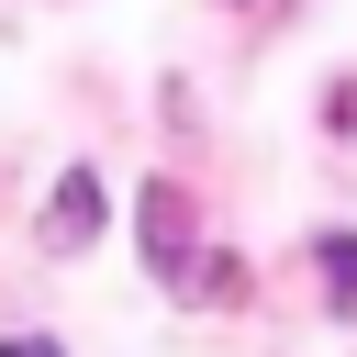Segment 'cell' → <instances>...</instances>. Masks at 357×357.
I'll list each match as a JSON object with an SVG mask.
<instances>
[{
	"label": "cell",
	"mask_w": 357,
	"mask_h": 357,
	"mask_svg": "<svg viewBox=\"0 0 357 357\" xmlns=\"http://www.w3.org/2000/svg\"><path fill=\"white\" fill-rule=\"evenodd\" d=\"M45 245H56V257L100 245V178H89V167H67V178H56V201H45Z\"/></svg>",
	"instance_id": "1"
},
{
	"label": "cell",
	"mask_w": 357,
	"mask_h": 357,
	"mask_svg": "<svg viewBox=\"0 0 357 357\" xmlns=\"http://www.w3.org/2000/svg\"><path fill=\"white\" fill-rule=\"evenodd\" d=\"M145 245H156V268H167V279H190V257H178V245H190V223H178V190H145Z\"/></svg>",
	"instance_id": "2"
},
{
	"label": "cell",
	"mask_w": 357,
	"mask_h": 357,
	"mask_svg": "<svg viewBox=\"0 0 357 357\" xmlns=\"http://www.w3.org/2000/svg\"><path fill=\"white\" fill-rule=\"evenodd\" d=\"M324 301L357 312V234H324Z\"/></svg>",
	"instance_id": "3"
},
{
	"label": "cell",
	"mask_w": 357,
	"mask_h": 357,
	"mask_svg": "<svg viewBox=\"0 0 357 357\" xmlns=\"http://www.w3.org/2000/svg\"><path fill=\"white\" fill-rule=\"evenodd\" d=\"M0 357H56V346H45V335H11V346H0Z\"/></svg>",
	"instance_id": "4"
}]
</instances>
